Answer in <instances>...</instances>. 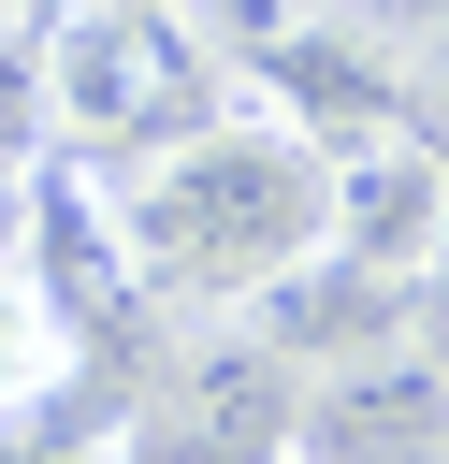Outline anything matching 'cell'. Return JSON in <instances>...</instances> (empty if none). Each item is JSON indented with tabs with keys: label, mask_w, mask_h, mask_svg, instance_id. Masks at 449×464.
Returning <instances> with one entry per match:
<instances>
[{
	"label": "cell",
	"mask_w": 449,
	"mask_h": 464,
	"mask_svg": "<svg viewBox=\"0 0 449 464\" xmlns=\"http://www.w3.org/2000/svg\"><path fill=\"white\" fill-rule=\"evenodd\" d=\"M290 420H304V377H290V348L232 304V319H203V334L145 377L130 464H290Z\"/></svg>",
	"instance_id": "cell-3"
},
{
	"label": "cell",
	"mask_w": 449,
	"mask_h": 464,
	"mask_svg": "<svg viewBox=\"0 0 449 464\" xmlns=\"http://www.w3.org/2000/svg\"><path fill=\"white\" fill-rule=\"evenodd\" d=\"M0 44H14V0H0Z\"/></svg>",
	"instance_id": "cell-8"
},
{
	"label": "cell",
	"mask_w": 449,
	"mask_h": 464,
	"mask_svg": "<svg viewBox=\"0 0 449 464\" xmlns=\"http://www.w3.org/2000/svg\"><path fill=\"white\" fill-rule=\"evenodd\" d=\"M420 334L449 348V232H435V261H420Z\"/></svg>",
	"instance_id": "cell-7"
},
{
	"label": "cell",
	"mask_w": 449,
	"mask_h": 464,
	"mask_svg": "<svg viewBox=\"0 0 449 464\" xmlns=\"http://www.w3.org/2000/svg\"><path fill=\"white\" fill-rule=\"evenodd\" d=\"M101 188H116L130 290H145V304H188V319L275 304L290 276L333 261V145L290 130L275 102H217L203 130L116 160Z\"/></svg>",
	"instance_id": "cell-1"
},
{
	"label": "cell",
	"mask_w": 449,
	"mask_h": 464,
	"mask_svg": "<svg viewBox=\"0 0 449 464\" xmlns=\"http://www.w3.org/2000/svg\"><path fill=\"white\" fill-rule=\"evenodd\" d=\"M217 102H246V87H232V58H217V29L188 0H72V14H43V145L58 160L116 174V160L203 130Z\"/></svg>",
	"instance_id": "cell-2"
},
{
	"label": "cell",
	"mask_w": 449,
	"mask_h": 464,
	"mask_svg": "<svg viewBox=\"0 0 449 464\" xmlns=\"http://www.w3.org/2000/svg\"><path fill=\"white\" fill-rule=\"evenodd\" d=\"M72 377V304L29 276V246H0V435Z\"/></svg>",
	"instance_id": "cell-6"
},
{
	"label": "cell",
	"mask_w": 449,
	"mask_h": 464,
	"mask_svg": "<svg viewBox=\"0 0 449 464\" xmlns=\"http://www.w3.org/2000/svg\"><path fill=\"white\" fill-rule=\"evenodd\" d=\"M290 464H449V348L435 334H362L304 377Z\"/></svg>",
	"instance_id": "cell-4"
},
{
	"label": "cell",
	"mask_w": 449,
	"mask_h": 464,
	"mask_svg": "<svg viewBox=\"0 0 449 464\" xmlns=\"http://www.w3.org/2000/svg\"><path fill=\"white\" fill-rule=\"evenodd\" d=\"M449 232V145L435 130H377L333 160V261L348 276H420Z\"/></svg>",
	"instance_id": "cell-5"
}]
</instances>
